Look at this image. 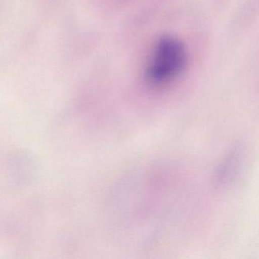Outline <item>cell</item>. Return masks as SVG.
I'll return each mask as SVG.
<instances>
[{"label": "cell", "mask_w": 259, "mask_h": 259, "mask_svg": "<svg viewBox=\"0 0 259 259\" xmlns=\"http://www.w3.org/2000/svg\"><path fill=\"white\" fill-rule=\"evenodd\" d=\"M187 63L184 44L172 36H163L153 49L145 68V78L154 85L169 84L183 73Z\"/></svg>", "instance_id": "1"}]
</instances>
